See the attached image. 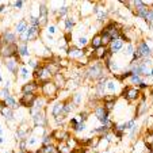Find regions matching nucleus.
<instances>
[{"label": "nucleus", "instance_id": "nucleus-7", "mask_svg": "<svg viewBox=\"0 0 153 153\" xmlns=\"http://www.w3.org/2000/svg\"><path fill=\"white\" fill-rule=\"evenodd\" d=\"M35 100H37L35 94H26V95H22L19 103L24 107H33L35 104Z\"/></svg>", "mask_w": 153, "mask_h": 153}, {"label": "nucleus", "instance_id": "nucleus-49", "mask_svg": "<svg viewBox=\"0 0 153 153\" xmlns=\"http://www.w3.org/2000/svg\"><path fill=\"white\" fill-rule=\"evenodd\" d=\"M14 7L22 8V7H23V1H22V0H18V1H15V3H14Z\"/></svg>", "mask_w": 153, "mask_h": 153}, {"label": "nucleus", "instance_id": "nucleus-44", "mask_svg": "<svg viewBox=\"0 0 153 153\" xmlns=\"http://www.w3.org/2000/svg\"><path fill=\"white\" fill-rule=\"evenodd\" d=\"M72 102H73V103L76 104V106H77L79 103L81 102V95H80V94H79V95H75V96H73V100H72Z\"/></svg>", "mask_w": 153, "mask_h": 153}, {"label": "nucleus", "instance_id": "nucleus-9", "mask_svg": "<svg viewBox=\"0 0 153 153\" xmlns=\"http://www.w3.org/2000/svg\"><path fill=\"white\" fill-rule=\"evenodd\" d=\"M111 54L113 53L108 50V47H104V46H100L96 50H94V58H96V60L107 58V57H111Z\"/></svg>", "mask_w": 153, "mask_h": 153}, {"label": "nucleus", "instance_id": "nucleus-6", "mask_svg": "<svg viewBox=\"0 0 153 153\" xmlns=\"http://www.w3.org/2000/svg\"><path fill=\"white\" fill-rule=\"evenodd\" d=\"M51 137L54 141H57L58 144H63V142L68 141L69 140V133H68L67 130H54L53 133H51Z\"/></svg>", "mask_w": 153, "mask_h": 153}, {"label": "nucleus", "instance_id": "nucleus-35", "mask_svg": "<svg viewBox=\"0 0 153 153\" xmlns=\"http://www.w3.org/2000/svg\"><path fill=\"white\" fill-rule=\"evenodd\" d=\"M100 37H102V46L107 47V46H108V45L111 43L110 37H108V35H100Z\"/></svg>", "mask_w": 153, "mask_h": 153}, {"label": "nucleus", "instance_id": "nucleus-21", "mask_svg": "<svg viewBox=\"0 0 153 153\" xmlns=\"http://www.w3.org/2000/svg\"><path fill=\"white\" fill-rule=\"evenodd\" d=\"M53 83H54L56 87L60 90V88H63V87L65 86V77H64L63 75H60V73H58V75L54 76V81H53Z\"/></svg>", "mask_w": 153, "mask_h": 153}, {"label": "nucleus", "instance_id": "nucleus-58", "mask_svg": "<svg viewBox=\"0 0 153 153\" xmlns=\"http://www.w3.org/2000/svg\"><path fill=\"white\" fill-rule=\"evenodd\" d=\"M4 10V6H1V7H0V14H1V11H3Z\"/></svg>", "mask_w": 153, "mask_h": 153}, {"label": "nucleus", "instance_id": "nucleus-17", "mask_svg": "<svg viewBox=\"0 0 153 153\" xmlns=\"http://www.w3.org/2000/svg\"><path fill=\"white\" fill-rule=\"evenodd\" d=\"M100 46H102V37H100V34H96V35H94V38L91 39V47L94 50H96Z\"/></svg>", "mask_w": 153, "mask_h": 153}, {"label": "nucleus", "instance_id": "nucleus-33", "mask_svg": "<svg viewBox=\"0 0 153 153\" xmlns=\"http://www.w3.org/2000/svg\"><path fill=\"white\" fill-rule=\"evenodd\" d=\"M148 7H144V8H140V10H137V15L138 16H141V18H144L145 19L146 18V15H148Z\"/></svg>", "mask_w": 153, "mask_h": 153}, {"label": "nucleus", "instance_id": "nucleus-59", "mask_svg": "<svg viewBox=\"0 0 153 153\" xmlns=\"http://www.w3.org/2000/svg\"><path fill=\"white\" fill-rule=\"evenodd\" d=\"M23 153H39V152L37 150V152H23Z\"/></svg>", "mask_w": 153, "mask_h": 153}, {"label": "nucleus", "instance_id": "nucleus-36", "mask_svg": "<svg viewBox=\"0 0 153 153\" xmlns=\"http://www.w3.org/2000/svg\"><path fill=\"white\" fill-rule=\"evenodd\" d=\"M8 96H10V90H8L7 87H6L4 90L0 91V98H1V99H7Z\"/></svg>", "mask_w": 153, "mask_h": 153}, {"label": "nucleus", "instance_id": "nucleus-39", "mask_svg": "<svg viewBox=\"0 0 153 153\" xmlns=\"http://www.w3.org/2000/svg\"><path fill=\"white\" fill-rule=\"evenodd\" d=\"M30 24H31L33 27H39V19H38V18H34V16H33L31 19H30Z\"/></svg>", "mask_w": 153, "mask_h": 153}, {"label": "nucleus", "instance_id": "nucleus-3", "mask_svg": "<svg viewBox=\"0 0 153 153\" xmlns=\"http://www.w3.org/2000/svg\"><path fill=\"white\" fill-rule=\"evenodd\" d=\"M41 88H42V94L49 99H53L57 95V92H58V88L56 87V84L53 81L43 83L42 86H41Z\"/></svg>", "mask_w": 153, "mask_h": 153}, {"label": "nucleus", "instance_id": "nucleus-53", "mask_svg": "<svg viewBox=\"0 0 153 153\" xmlns=\"http://www.w3.org/2000/svg\"><path fill=\"white\" fill-rule=\"evenodd\" d=\"M133 50H134V49H133V45H127V49H126V51H127V53H131Z\"/></svg>", "mask_w": 153, "mask_h": 153}, {"label": "nucleus", "instance_id": "nucleus-46", "mask_svg": "<svg viewBox=\"0 0 153 153\" xmlns=\"http://www.w3.org/2000/svg\"><path fill=\"white\" fill-rule=\"evenodd\" d=\"M138 60H141V57H140V54H138V51L136 50L134 51L133 57H131V63H136V61H138Z\"/></svg>", "mask_w": 153, "mask_h": 153}, {"label": "nucleus", "instance_id": "nucleus-55", "mask_svg": "<svg viewBox=\"0 0 153 153\" xmlns=\"http://www.w3.org/2000/svg\"><path fill=\"white\" fill-rule=\"evenodd\" d=\"M37 142V138L35 137H31L30 138V142H29V144H35Z\"/></svg>", "mask_w": 153, "mask_h": 153}, {"label": "nucleus", "instance_id": "nucleus-45", "mask_svg": "<svg viewBox=\"0 0 153 153\" xmlns=\"http://www.w3.org/2000/svg\"><path fill=\"white\" fill-rule=\"evenodd\" d=\"M98 18H99V20H103L104 18H107V12L106 11H99L98 12Z\"/></svg>", "mask_w": 153, "mask_h": 153}, {"label": "nucleus", "instance_id": "nucleus-27", "mask_svg": "<svg viewBox=\"0 0 153 153\" xmlns=\"http://www.w3.org/2000/svg\"><path fill=\"white\" fill-rule=\"evenodd\" d=\"M57 149H58V153H72V148H69L65 142L60 144V145L57 146Z\"/></svg>", "mask_w": 153, "mask_h": 153}, {"label": "nucleus", "instance_id": "nucleus-51", "mask_svg": "<svg viewBox=\"0 0 153 153\" xmlns=\"http://www.w3.org/2000/svg\"><path fill=\"white\" fill-rule=\"evenodd\" d=\"M138 88H141V90H146V88H148V84H146V83H144V81H142L141 84L138 86Z\"/></svg>", "mask_w": 153, "mask_h": 153}, {"label": "nucleus", "instance_id": "nucleus-20", "mask_svg": "<svg viewBox=\"0 0 153 153\" xmlns=\"http://www.w3.org/2000/svg\"><path fill=\"white\" fill-rule=\"evenodd\" d=\"M29 134H30V129H29V126H27V125L20 126L19 129H18V137L22 138V140H24V138L27 137Z\"/></svg>", "mask_w": 153, "mask_h": 153}, {"label": "nucleus", "instance_id": "nucleus-47", "mask_svg": "<svg viewBox=\"0 0 153 153\" xmlns=\"http://www.w3.org/2000/svg\"><path fill=\"white\" fill-rule=\"evenodd\" d=\"M87 42H88V41H87V38H84V37H80V38H79V43H80V46L87 45Z\"/></svg>", "mask_w": 153, "mask_h": 153}, {"label": "nucleus", "instance_id": "nucleus-12", "mask_svg": "<svg viewBox=\"0 0 153 153\" xmlns=\"http://www.w3.org/2000/svg\"><path fill=\"white\" fill-rule=\"evenodd\" d=\"M86 54V50H81V49H79L77 46H72L68 49V56L72 57V58H80Z\"/></svg>", "mask_w": 153, "mask_h": 153}, {"label": "nucleus", "instance_id": "nucleus-26", "mask_svg": "<svg viewBox=\"0 0 153 153\" xmlns=\"http://www.w3.org/2000/svg\"><path fill=\"white\" fill-rule=\"evenodd\" d=\"M53 142H54V140H53V137H51V134H46V136H43V138H42V144H43V146L54 145Z\"/></svg>", "mask_w": 153, "mask_h": 153}, {"label": "nucleus", "instance_id": "nucleus-22", "mask_svg": "<svg viewBox=\"0 0 153 153\" xmlns=\"http://www.w3.org/2000/svg\"><path fill=\"white\" fill-rule=\"evenodd\" d=\"M39 153H58V149L56 145H49V146H42L38 150Z\"/></svg>", "mask_w": 153, "mask_h": 153}, {"label": "nucleus", "instance_id": "nucleus-13", "mask_svg": "<svg viewBox=\"0 0 153 153\" xmlns=\"http://www.w3.org/2000/svg\"><path fill=\"white\" fill-rule=\"evenodd\" d=\"M0 113H1L3 117L7 118V119H12V117H14V113H12L11 107H8L7 104H6V102L0 103Z\"/></svg>", "mask_w": 153, "mask_h": 153}, {"label": "nucleus", "instance_id": "nucleus-43", "mask_svg": "<svg viewBox=\"0 0 153 153\" xmlns=\"http://www.w3.org/2000/svg\"><path fill=\"white\" fill-rule=\"evenodd\" d=\"M29 65L33 68V69H37V68L39 67V64H38V61H35V60H30L29 61Z\"/></svg>", "mask_w": 153, "mask_h": 153}, {"label": "nucleus", "instance_id": "nucleus-11", "mask_svg": "<svg viewBox=\"0 0 153 153\" xmlns=\"http://www.w3.org/2000/svg\"><path fill=\"white\" fill-rule=\"evenodd\" d=\"M39 87V84L37 81H30L27 84H24L23 88H22V94L26 95V94H35L37 88Z\"/></svg>", "mask_w": 153, "mask_h": 153}, {"label": "nucleus", "instance_id": "nucleus-50", "mask_svg": "<svg viewBox=\"0 0 153 153\" xmlns=\"http://www.w3.org/2000/svg\"><path fill=\"white\" fill-rule=\"evenodd\" d=\"M133 126H134V119H131V121H129L126 123V129H130V127H133Z\"/></svg>", "mask_w": 153, "mask_h": 153}, {"label": "nucleus", "instance_id": "nucleus-34", "mask_svg": "<svg viewBox=\"0 0 153 153\" xmlns=\"http://www.w3.org/2000/svg\"><path fill=\"white\" fill-rule=\"evenodd\" d=\"M106 88L108 91H111V92H114L115 90H117V87H115V83L113 81V80H108V81L106 83Z\"/></svg>", "mask_w": 153, "mask_h": 153}, {"label": "nucleus", "instance_id": "nucleus-41", "mask_svg": "<svg viewBox=\"0 0 153 153\" xmlns=\"http://www.w3.org/2000/svg\"><path fill=\"white\" fill-rule=\"evenodd\" d=\"M111 100H117L114 95H106V96L103 98V103H106V102H111Z\"/></svg>", "mask_w": 153, "mask_h": 153}, {"label": "nucleus", "instance_id": "nucleus-56", "mask_svg": "<svg viewBox=\"0 0 153 153\" xmlns=\"http://www.w3.org/2000/svg\"><path fill=\"white\" fill-rule=\"evenodd\" d=\"M64 38L67 39V41H71V34H65V37Z\"/></svg>", "mask_w": 153, "mask_h": 153}, {"label": "nucleus", "instance_id": "nucleus-1", "mask_svg": "<svg viewBox=\"0 0 153 153\" xmlns=\"http://www.w3.org/2000/svg\"><path fill=\"white\" fill-rule=\"evenodd\" d=\"M18 45L16 43H6L3 42V45L0 46V56L3 58H11L14 56L18 54Z\"/></svg>", "mask_w": 153, "mask_h": 153}, {"label": "nucleus", "instance_id": "nucleus-16", "mask_svg": "<svg viewBox=\"0 0 153 153\" xmlns=\"http://www.w3.org/2000/svg\"><path fill=\"white\" fill-rule=\"evenodd\" d=\"M63 108H64V102H56V104L51 107V114L54 117L63 114Z\"/></svg>", "mask_w": 153, "mask_h": 153}, {"label": "nucleus", "instance_id": "nucleus-31", "mask_svg": "<svg viewBox=\"0 0 153 153\" xmlns=\"http://www.w3.org/2000/svg\"><path fill=\"white\" fill-rule=\"evenodd\" d=\"M75 20L73 19H67L65 20V30H68V31H71L72 29L75 27Z\"/></svg>", "mask_w": 153, "mask_h": 153}, {"label": "nucleus", "instance_id": "nucleus-23", "mask_svg": "<svg viewBox=\"0 0 153 153\" xmlns=\"http://www.w3.org/2000/svg\"><path fill=\"white\" fill-rule=\"evenodd\" d=\"M94 131L99 134V137H104V136H107V134L110 133L111 130L108 129L107 126H100V127H98V129H95Z\"/></svg>", "mask_w": 153, "mask_h": 153}, {"label": "nucleus", "instance_id": "nucleus-8", "mask_svg": "<svg viewBox=\"0 0 153 153\" xmlns=\"http://www.w3.org/2000/svg\"><path fill=\"white\" fill-rule=\"evenodd\" d=\"M137 51L138 54H140V57L142 58H148V57H150V54H152V50H150V47L146 45V42H140L138 43V47H137Z\"/></svg>", "mask_w": 153, "mask_h": 153}, {"label": "nucleus", "instance_id": "nucleus-30", "mask_svg": "<svg viewBox=\"0 0 153 153\" xmlns=\"http://www.w3.org/2000/svg\"><path fill=\"white\" fill-rule=\"evenodd\" d=\"M130 81L133 83V84H136V86H140L142 83V77L141 76H137V75H131L130 76Z\"/></svg>", "mask_w": 153, "mask_h": 153}, {"label": "nucleus", "instance_id": "nucleus-42", "mask_svg": "<svg viewBox=\"0 0 153 153\" xmlns=\"http://www.w3.org/2000/svg\"><path fill=\"white\" fill-rule=\"evenodd\" d=\"M41 16H47V8L45 4H41Z\"/></svg>", "mask_w": 153, "mask_h": 153}, {"label": "nucleus", "instance_id": "nucleus-61", "mask_svg": "<svg viewBox=\"0 0 153 153\" xmlns=\"http://www.w3.org/2000/svg\"><path fill=\"white\" fill-rule=\"evenodd\" d=\"M152 95H153V88H152Z\"/></svg>", "mask_w": 153, "mask_h": 153}, {"label": "nucleus", "instance_id": "nucleus-5", "mask_svg": "<svg viewBox=\"0 0 153 153\" xmlns=\"http://www.w3.org/2000/svg\"><path fill=\"white\" fill-rule=\"evenodd\" d=\"M19 54H16L14 56V57H11V58H7L6 60V65H7L8 68V71L12 72V73H16V72L19 71Z\"/></svg>", "mask_w": 153, "mask_h": 153}, {"label": "nucleus", "instance_id": "nucleus-14", "mask_svg": "<svg viewBox=\"0 0 153 153\" xmlns=\"http://www.w3.org/2000/svg\"><path fill=\"white\" fill-rule=\"evenodd\" d=\"M123 42H125V41H122L121 38L115 39V41H111V43H110V51H111V53L121 51L122 47H123Z\"/></svg>", "mask_w": 153, "mask_h": 153}, {"label": "nucleus", "instance_id": "nucleus-19", "mask_svg": "<svg viewBox=\"0 0 153 153\" xmlns=\"http://www.w3.org/2000/svg\"><path fill=\"white\" fill-rule=\"evenodd\" d=\"M95 115L99 118V121H102L108 117V113L104 110V107H95Z\"/></svg>", "mask_w": 153, "mask_h": 153}, {"label": "nucleus", "instance_id": "nucleus-10", "mask_svg": "<svg viewBox=\"0 0 153 153\" xmlns=\"http://www.w3.org/2000/svg\"><path fill=\"white\" fill-rule=\"evenodd\" d=\"M43 67L46 68L47 71L50 72V73H51L53 76L58 75L60 71H61V67H60V64H58V63H56V61H53V60H51L50 63H46L45 65H43Z\"/></svg>", "mask_w": 153, "mask_h": 153}, {"label": "nucleus", "instance_id": "nucleus-24", "mask_svg": "<svg viewBox=\"0 0 153 153\" xmlns=\"http://www.w3.org/2000/svg\"><path fill=\"white\" fill-rule=\"evenodd\" d=\"M18 54H19V57H26V56H29L27 43H22V45L18 47Z\"/></svg>", "mask_w": 153, "mask_h": 153}, {"label": "nucleus", "instance_id": "nucleus-2", "mask_svg": "<svg viewBox=\"0 0 153 153\" xmlns=\"http://www.w3.org/2000/svg\"><path fill=\"white\" fill-rule=\"evenodd\" d=\"M86 75L88 79H92V80H100L103 77V65L100 63H95L92 65L88 67Z\"/></svg>", "mask_w": 153, "mask_h": 153}, {"label": "nucleus", "instance_id": "nucleus-48", "mask_svg": "<svg viewBox=\"0 0 153 153\" xmlns=\"http://www.w3.org/2000/svg\"><path fill=\"white\" fill-rule=\"evenodd\" d=\"M68 12V7H61L60 8V16H64Z\"/></svg>", "mask_w": 153, "mask_h": 153}, {"label": "nucleus", "instance_id": "nucleus-40", "mask_svg": "<svg viewBox=\"0 0 153 153\" xmlns=\"http://www.w3.org/2000/svg\"><path fill=\"white\" fill-rule=\"evenodd\" d=\"M19 73L23 76V77H27V76H29L27 68H26V67H19Z\"/></svg>", "mask_w": 153, "mask_h": 153}, {"label": "nucleus", "instance_id": "nucleus-4", "mask_svg": "<svg viewBox=\"0 0 153 153\" xmlns=\"http://www.w3.org/2000/svg\"><path fill=\"white\" fill-rule=\"evenodd\" d=\"M122 96H125V99H127L129 102L137 100L140 98V90L138 88H131V87H125L122 91Z\"/></svg>", "mask_w": 153, "mask_h": 153}, {"label": "nucleus", "instance_id": "nucleus-15", "mask_svg": "<svg viewBox=\"0 0 153 153\" xmlns=\"http://www.w3.org/2000/svg\"><path fill=\"white\" fill-rule=\"evenodd\" d=\"M39 31H41V29L39 27H33V26H30L29 30L26 31L27 33V37H29V41H34V39L38 38Z\"/></svg>", "mask_w": 153, "mask_h": 153}, {"label": "nucleus", "instance_id": "nucleus-54", "mask_svg": "<svg viewBox=\"0 0 153 153\" xmlns=\"http://www.w3.org/2000/svg\"><path fill=\"white\" fill-rule=\"evenodd\" d=\"M54 31H56V26H50V27H49V33H50V34H53Z\"/></svg>", "mask_w": 153, "mask_h": 153}, {"label": "nucleus", "instance_id": "nucleus-57", "mask_svg": "<svg viewBox=\"0 0 153 153\" xmlns=\"http://www.w3.org/2000/svg\"><path fill=\"white\" fill-rule=\"evenodd\" d=\"M3 142H4V138H3V137H0V144H3Z\"/></svg>", "mask_w": 153, "mask_h": 153}, {"label": "nucleus", "instance_id": "nucleus-18", "mask_svg": "<svg viewBox=\"0 0 153 153\" xmlns=\"http://www.w3.org/2000/svg\"><path fill=\"white\" fill-rule=\"evenodd\" d=\"M16 41V35L12 31H7L3 34V42L6 43H15Z\"/></svg>", "mask_w": 153, "mask_h": 153}, {"label": "nucleus", "instance_id": "nucleus-28", "mask_svg": "<svg viewBox=\"0 0 153 153\" xmlns=\"http://www.w3.org/2000/svg\"><path fill=\"white\" fill-rule=\"evenodd\" d=\"M146 102H142V103H140V106H138V108H137V113H136V117H140L141 114H144L146 111Z\"/></svg>", "mask_w": 153, "mask_h": 153}, {"label": "nucleus", "instance_id": "nucleus-37", "mask_svg": "<svg viewBox=\"0 0 153 153\" xmlns=\"http://www.w3.org/2000/svg\"><path fill=\"white\" fill-rule=\"evenodd\" d=\"M73 129H75V131H83V130L86 129V122H83V123H79V125L73 126Z\"/></svg>", "mask_w": 153, "mask_h": 153}, {"label": "nucleus", "instance_id": "nucleus-52", "mask_svg": "<svg viewBox=\"0 0 153 153\" xmlns=\"http://www.w3.org/2000/svg\"><path fill=\"white\" fill-rule=\"evenodd\" d=\"M19 148H20V149H22V150H24V149H26V141H24V140H23V141H22V142H20Z\"/></svg>", "mask_w": 153, "mask_h": 153}, {"label": "nucleus", "instance_id": "nucleus-38", "mask_svg": "<svg viewBox=\"0 0 153 153\" xmlns=\"http://www.w3.org/2000/svg\"><path fill=\"white\" fill-rule=\"evenodd\" d=\"M145 20L148 22V23H152L153 24V10H149V11H148V15H146Z\"/></svg>", "mask_w": 153, "mask_h": 153}, {"label": "nucleus", "instance_id": "nucleus-32", "mask_svg": "<svg viewBox=\"0 0 153 153\" xmlns=\"http://www.w3.org/2000/svg\"><path fill=\"white\" fill-rule=\"evenodd\" d=\"M115 102H117V100H111V102H106L104 103V110L107 111V113H110L111 110H113V108H114V106H115Z\"/></svg>", "mask_w": 153, "mask_h": 153}, {"label": "nucleus", "instance_id": "nucleus-29", "mask_svg": "<svg viewBox=\"0 0 153 153\" xmlns=\"http://www.w3.org/2000/svg\"><path fill=\"white\" fill-rule=\"evenodd\" d=\"M4 102H6V104H7L8 107H15L16 106V100H15V98H14V96H11V95H10V96H8L7 99H6V100H4Z\"/></svg>", "mask_w": 153, "mask_h": 153}, {"label": "nucleus", "instance_id": "nucleus-60", "mask_svg": "<svg viewBox=\"0 0 153 153\" xmlns=\"http://www.w3.org/2000/svg\"><path fill=\"white\" fill-rule=\"evenodd\" d=\"M0 137H1V129H0Z\"/></svg>", "mask_w": 153, "mask_h": 153}, {"label": "nucleus", "instance_id": "nucleus-25", "mask_svg": "<svg viewBox=\"0 0 153 153\" xmlns=\"http://www.w3.org/2000/svg\"><path fill=\"white\" fill-rule=\"evenodd\" d=\"M29 30V26H27V23L26 22H19V23L16 24V31L18 33H20V34H23V33H26Z\"/></svg>", "mask_w": 153, "mask_h": 153}]
</instances>
